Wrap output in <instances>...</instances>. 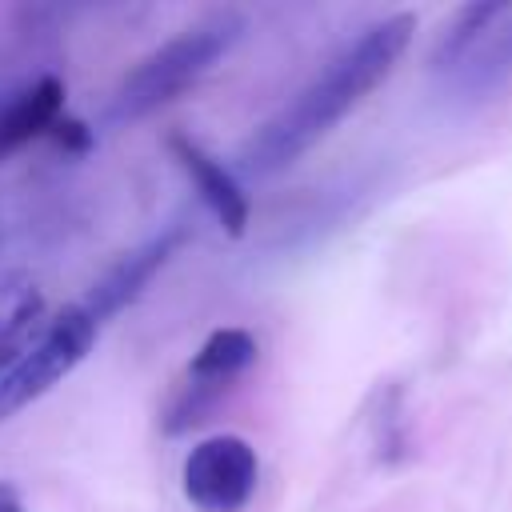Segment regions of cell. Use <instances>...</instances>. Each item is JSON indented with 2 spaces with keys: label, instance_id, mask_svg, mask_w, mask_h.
<instances>
[{
  "label": "cell",
  "instance_id": "7c38bea8",
  "mask_svg": "<svg viewBox=\"0 0 512 512\" xmlns=\"http://www.w3.org/2000/svg\"><path fill=\"white\" fill-rule=\"evenodd\" d=\"M0 512H20V504H16V496H12V500H4V504H0Z\"/></svg>",
  "mask_w": 512,
  "mask_h": 512
},
{
  "label": "cell",
  "instance_id": "52a82bcc",
  "mask_svg": "<svg viewBox=\"0 0 512 512\" xmlns=\"http://www.w3.org/2000/svg\"><path fill=\"white\" fill-rule=\"evenodd\" d=\"M180 240H184V228H164L160 236H152V240L136 244L132 252H124V256L92 284V292H88V300H84V312H88L96 324H104L108 316H116L120 308H128V304L148 288V280L168 264V256L176 252Z\"/></svg>",
  "mask_w": 512,
  "mask_h": 512
},
{
  "label": "cell",
  "instance_id": "5b68a950",
  "mask_svg": "<svg viewBox=\"0 0 512 512\" xmlns=\"http://www.w3.org/2000/svg\"><path fill=\"white\" fill-rule=\"evenodd\" d=\"M256 336L244 328H216L196 356L188 360L184 384L176 388L168 412H164V432L180 436L212 416V408L224 400V392L256 364Z\"/></svg>",
  "mask_w": 512,
  "mask_h": 512
},
{
  "label": "cell",
  "instance_id": "9c48e42d",
  "mask_svg": "<svg viewBox=\"0 0 512 512\" xmlns=\"http://www.w3.org/2000/svg\"><path fill=\"white\" fill-rule=\"evenodd\" d=\"M60 116H64V84L56 76H40L24 84L16 96L0 104V160L36 136H48V128Z\"/></svg>",
  "mask_w": 512,
  "mask_h": 512
},
{
  "label": "cell",
  "instance_id": "277c9868",
  "mask_svg": "<svg viewBox=\"0 0 512 512\" xmlns=\"http://www.w3.org/2000/svg\"><path fill=\"white\" fill-rule=\"evenodd\" d=\"M96 332L100 324L84 312V304H68L60 316H52L40 328V336L0 376V424L12 420L32 400H40L44 392H52L92 352Z\"/></svg>",
  "mask_w": 512,
  "mask_h": 512
},
{
  "label": "cell",
  "instance_id": "8fae6325",
  "mask_svg": "<svg viewBox=\"0 0 512 512\" xmlns=\"http://www.w3.org/2000/svg\"><path fill=\"white\" fill-rule=\"evenodd\" d=\"M48 140H52L56 148H64L68 156H84V152L92 148V128H88L84 120H76V116H60V120L48 128Z\"/></svg>",
  "mask_w": 512,
  "mask_h": 512
},
{
  "label": "cell",
  "instance_id": "3957f363",
  "mask_svg": "<svg viewBox=\"0 0 512 512\" xmlns=\"http://www.w3.org/2000/svg\"><path fill=\"white\" fill-rule=\"evenodd\" d=\"M428 64L436 84L464 104L504 92L512 84V4L484 0L460 8Z\"/></svg>",
  "mask_w": 512,
  "mask_h": 512
},
{
  "label": "cell",
  "instance_id": "7a4b0ae2",
  "mask_svg": "<svg viewBox=\"0 0 512 512\" xmlns=\"http://www.w3.org/2000/svg\"><path fill=\"white\" fill-rule=\"evenodd\" d=\"M240 32H244V16L216 12V16L184 28L180 36L164 40L120 80V88L108 104V116L124 124V120H140V116L164 108L168 100L188 92L196 80H204L216 68V60L232 52Z\"/></svg>",
  "mask_w": 512,
  "mask_h": 512
},
{
  "label": "cell",
  "instance_id": "8992f818",
  "mask_svg": "<svg viewBox=\"0 0 512 512\" xmlns=\"http://www.w3.org/2000/svg\"><path fill=\"white\" fill-rule=\"evenodd\" d=\"M256 476H260L256 448L232 432L200 440L180 468L184 496L200 512H240L256 492Z\"/></svg>",
  "mask_w": 512,
  "mask_h": 512
},
{
  "label": "cell",
  "instance_id": "6da1fadb",
  "mask_svg": "<svg viewBox=\"0 0 512 512\" xmlns=\"http://www.w3.org/2000/svg\"><path fill=\"white\" fill-rule=\"evenodd\" d=\"M412 32H416L412 12H396V16L368 24L340 56L324 64L320 76H312L280 112H272L240 144L236 168L248 176H272L288 168L292 160H300L396 68Z\"/></svg>",
  "mask_w": 512,
  "mask_h": 512
},
{
  "label": "cell",
  "instance_id": "ba28073f",
  "mask_svg": "<svg viewBox=\"0 0 512 512\" xmlns=\"http://www.w3.org/2000/svg\"><path fill=\"white\" fill-rule=\"evenodd\" d=\"M168 152H172V160L184 168V176L192 180V188L200 192V200L208 204V212L220 220V228L228 232V236H244V228H248V196H244V188H240V180L208 152V148H200L192 136H184V132H172L168 136Z\"/></svg>",
  "mask_w": 512,
  "mask_h": 512
},
{
  "label": "cell",
  "instance_id": "30bf717a",
  "mask_svg": "<svg viewBox=\"0 0 512 512\" xmlns=\"http://www.w3.org/2000/svg\"><path fill=\"white\" fill-rule=\"evenodd\" d=\"M40 316H44V296L32 284H4L0 288V376L32 344Z\"/></svg>",
  "mask_w": 512,
  "mask_h": 512
},
{
  "label": "cell",
  "instance_id": "4fadbf2b",
  "mask_svg": "<svg viewBox=\"0 0 512 512\" xmlns=\"http://www.w3.org/2000/svg\"><path fill=\"white\" fill-rule=\"evenodd\" d=\"M4 500H12V488H8V484H0V504H4Z\"/></svg>",
  "mask_w": 512,
  "mask_h": 512
}]
</instances>
